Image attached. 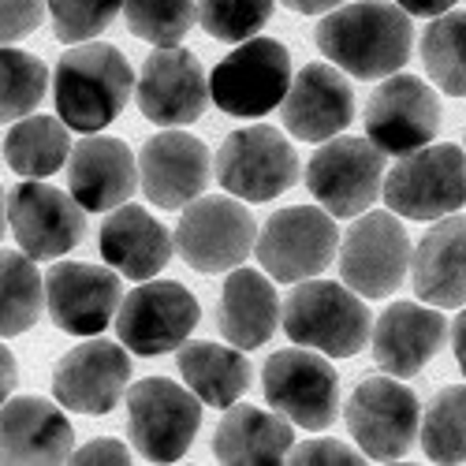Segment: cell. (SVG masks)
I'll return each instance as SVG.
<instances>
[{
  "label": "cell",
  "instance_id": "obj_43",
  "mask_svg": "<svg viewBox=\"0 0 466 466\" xmlns=\"http://www.w3.org/2000/svg\"><path fill=\"white\" fill-rule=\"evenodd\" d=\"M280 5L299 12V15H325V12L339 8V5H347V0H280Z\"/></svg>",
  "mask_w": 466,
  "mask_h": 466
},
{
  "label": "cell",
  "instance_id": "obj_36",
  "mask_svg": "<svg viewBox=\"0 0 466 466\" xmlns=\"http://www.w3.org/2000/svg\"><path fill=\"white\" fill-rule=\"evenodd\" d=\"M273 5L277 0H198V23L217 42L239 46L268 23Z\"/></svg>",
  "mask_w": 466,
  "mask_h": 466
},
{
  "label": "cell",
  "instance_id": "obj_37",
  "mask_svg": "<svg viewBox=\"0 0 466 466\" xmlns=\"http://www.w3.org/2000/svg\"><path fill=\"white\" fill-rule=\"evenodd\" d=\"M120 8L124 0H46V12L53 15V30L67 46L94 42L97 34L112 26Z\"/></svg>",
  "mask_w": 466,
  "mask_h": 466
},
{
  "label": "cell",
  "instance_id": "obj_45",
  "mask_svg": "<svg viewBox=\"0 0 466 466\" xmlns=\"http://www.w3.org/2000/svg\"><path fill=\"white\" fill-rule=\"evenodd\" d=\"M5 231H8V194L0 187V239H5Z\"/></svg>",
  "mask_w": 466,
  "mask_h": 466
},
{
  "label": "cell",
  "instance_id": "obj_5",
  "mask_svg": "<svg viewBox=\"0 0 466 466\" xmlns=\"http://www.w3.org/2000/svg\"><path fill=\"white\" fill-rule=\"evenodd\" d=\"M202 430V400L168 377H146L127 392V433L142 459L179 462Z\"/></svg>",
  "mask_w": 466,
  "mask_h": 466
},
{
  "label": "cell",
  "instance_id": "obj_15",
  "mask_svg": "<svg viewBox=\"0 0 466 466\" xmlns=\"http://www.w3.org/2000/svg\"><path fill=\"white\" fill-rule=\"evenodd\" d=\"M441 131V101L414 75H384L366 105V138L384 157H407V153L430 146Z\"/></svg>",
  "mask_w": 466,
  "mask_h": 466
},
{
  "label": "cell",
  "instance_id": "obj_33",
  "mask_svg": "<svg viewBox=\"0 0 466 466\" xmlns=\"http://www.w3.org/2000/svg\"><path fill=\"white\" fill-rule=\"evenodd\" d=\"M421 451L433 462H466V384H448L421 414Z\"/></svg>",
  "mask_w": 466,
  "mask_h": 466
},
{
  "label": "cell",
  "instance_id": "obj_2",
  "mask_svg": "<svg viewBox=\"0 0 466 466\" xmlns=\"http://www.w3.org/2000/svg\"><path fill=\"white\" fill-rule=\"evenodd\" d=\"M135 90V71L127 56L105 42H79L67 49L53 71L56 116L83 135L105 131L124 112Z\"/></svg>",
  "mask_w": 466,
  "mask_h": 466
},
{
  "label": "cell",
  "instance_id": "obj_16",
  "mask_svg": "<svg viewBox=\"0 0 466 466\" xmlns=\"http://www.w3.org/2000/svg\"><path fill=\"white\" fill-rule=\"evenodd\" d=\"M8 224L23 254L34 261H56L86 236V209L60 187L26 179L8 194Z\"/></svg>",
  "mask_w": 466,
  "mask_h": 466
},
{
  "label": "cell",
  "instance_id": "obj_31",
  "mask_svg": "<svg viewBox=\"0 0 466 466\" xmlns=\"http://www.w3.org/2000/svg\"><path fill=\"white\" fill-rule=\"evenodd\" d=\"M46 277L23 250H0V336H23L42 321Z\"/></svg>",
  "mask_w": 466,
  "mask_h": 466
},
{
  "label": "cell",
  "instance_id": "obj_13",
  "mask_svg": "<svg viewBox=\"0 0 466 466\" xmlns=\"http://www.w3.org/2000/svg\"><path fill=\"white\" fill-rule=\"evenodd\" d=\"M339 280L362 299L396 295L410 268V239L396 213H359L339 239Z\"/></svg>",
  "mask_w": 466,
  "mask_h": 466
},
{
  "label": "cell",
  "instance_id": "obj_14",
  "mask_svg": "<svg viewBox=\"0 0 466 466\" xmlns=\"http://www.w3.org/2000/svg\"><path fill=\"white\" fill-rule=\"evenodd\" d=\"M347 430L359 441V451L377 462H400L418 441V396L396 377L362 380L343 407Z\"/></svg>",
  "mask_w": 466,
  "mask_h": 466
},
{
  "label": "cell",
  "instance_id": "obj_34",
  "mask_svg": "<svg viewBox=\"0 0 466 466\" xmlns=\"http://www.w3.org/2000/svg\"><path fill=\"white\" fill-rule=\"evenodd\" d=\"M49 67L12 46H0V124H15L46 101Z\"/></svg>",
  "mask_w": 466,
  "mask_h": 466
},
{
  "label": "cell",
  "instance_id": "obj_18",
  "mask_svg": "<svg viewBox=\"0 0 466 466\" xmlns=\"http://www.w3.org/2000/svg\"><path fill=\"white\" fill-rule=\"evenodd\" d=\"M46 309L67 336H101L120 309V277L86 261H56L46 273Z\"/></svg>",
  "mask_w": 466,
  "mask_h": 466
},
{
  "label": "cell",
  "instance_id": "obj_8",
  "mask_svg": "<svg viewBox=\"0 0 466 466\" xmlns=\"http://www.w3.org/2000/svg\"><path fill=\"white\" fill-rule=\"evenodd\" d=\"M217 183L239 202H273L299 179V153L277 127H239L231 131L217 157Z\"/></svg>",
  "mask_w": 466,
  "mask_h": 466
},
{
  "label": "cell",
  "instance_id": "obj_9",
  "mask_svg": "<svg viewBox=\"0 0 466 466\" xmlns=\"http://www.w3.org/2000/svg\"><path fill=\"white\" fill-rule=\"evenodd\" d=\"M265 400L299 430H329L339 414V373L314 347H284L265 362Z\"/></svg>",
  "mask_w": 466,
  "mask_h": 466
},
{
  "label": "cell",
  "instance_id": "obj_4",
  "mask_svg": "<svg viewBox=\"0 0 466 466\" xmlns=\"http://www.w3.org/2000/svg\"><path fill=\"white\" fill-rule=\"evenodd\" d=\"M388 209L407 220H441L466 206V153L451 142L421 146L380 183Z\"/></svg>",
  "mask_w": 466,
  "mask_h": 466
},
{
  "label": "cell",
  "instance_id": "obj_6",
  "mask_svg": "<svg viewBox=\"0 0 466 466\" xmlns=\"http://www.w3.org/2000/svg\"><path fill=\"white\" fill-rule=\"evenodd\" d=\"M291 86V56L273 37H247L209 75V97L220 112L258 120L280 108Z\"/></svg>",
  "mask_w": 466,
  "mask_h": 466
},
{
  "label": "cell",
  "instance_id": "obj_32",
  "mask_svg": "<svg viewBox=\"0 0 466 466\" xmlns=\"http://www.w3.org/2000/svg\"><path fill=\"white\" fill-rule=\"evenodd\" d=\"M421 64L448 97H466V12L433 15L421 34Z\"/></svg>",
  "mask_w": 466,
  "mask_h": 466
},
{
  "label": "cell",
  "instance_id": "obj_42",
  "mask_svg": "<svg viewBox=\"0 0 466 466\" xmlns=\"http://www.w3.org/2000/svg\"><path fill=\"white\" fill-rule=\"evenodd\" d=\"M396 5H400L407 15H425V19H433V15H444L448 8H455L459 0H396Z\"/></svg>",
  "mask_w": 466,
  "mask_h": 466
},
{
  "label": "cell",
  "instance_id": "obj_1",
  "mask_svg": "<svg viewBox=\"0 0 466 466\" xmlns=\"http://www.w3.org/2000/svg\"><path fill=\"white\" fill-rule=\"evenodd\" d=\"M318 49L347 71L351 79H384L403 71L414 49V26L400 5L384 0H359L325 12L314 30Z\"/></svg>",
  "mask_w": 466,
  "mask_h": 466
},
{
  "label": "cell",
  "instance_id": "obj_24",
  "mask_svg": "<svg viewBox=\"0 0 466 466\" xmlns=\"http://www.w3.org/2000/svg\"><path fill=\"white\" fill-rule=\"evenodd\" d=\"M75 430L60 403L23 396L0 403V462H67Z\"/></svg>",
  "mask_w": 466,
  "mask_h": 466
},
{
  "label": "cell",
  "instance_id": "obj_12",
  "mask_svg": "<svg viewBox=\"0 0 466 466\" xmlns=\"http://www.w3.org/2000/svg\"><path fill=\"white\" fill-rule=\"evenodd\" d=\"M384 183V153L370 138L336 135L306 165V187L325 206V213L347 220L366 213L380 198Z\"/></svg>",
  "mask_w": 466,
  "mask_h": 466
},
{
  "label": "cell",
  "instance_id": "obj_26",
  "mask_svg": "<svg viewBox=\"0 0 466 466\" xmlns=\"http://www.w3.org/2000/svg\"><path fill=\"white\" fill-rule=\"evenodd\" d=\"M176 239L142 206H116L101 224V258L127 280H153L172 261Z\"/></svg>",
  "mask_w": 466,
  "mask_h": 466
},
{
  "label": "cell",
  "instance_id": "obj_27",
  "mask_svg": "<svg viewBox=\"0 0 466 466\" xmlns=\"http://www.w3.org/2000/svg\"><path fill=\"white\" fill-rule=\"evenodd\" d=\"M277 325H280V299L273 277L265 280V273H258V268L236 265L220 291V309H217L220 336L231 347H239V351H254L265 339H273Z\"/></svg>",
  "mask_w": 466,
  "mask_h": 466
},
{
  "label": "cell",
  "instance_id": "obj_40",
  "mask_svg": "<svg viewBox=\"0 0 466 466\" xmlns=\"http://www.w3.org/2000/svg\"><path fill=\"white\" fill-rule=\"evenodd\" d=\"M67 462H83V466H127L135 459H131V448L124 441H90L79 451H71Z\"/></svg>",
  "mask_w": 466,
  "mask_h": 466
},
{
  "label": "cell",
  "instance_id": "obj_17",
  "mask_svg": "<svg viewBox=\"0 0 466 466\" xmlns=\"http://www.w3.org/2000/svg\"><path fill=\"white\" fill-rule=\"evenodd\" d=\"M138 112L157 127H187L209 105V79L190 49L157 46L138 75Z\"/></svg>",
  "mask_w": 466,
  "mask_h": 466
},
{
  "label": "cell",
  "instance_id": "obj_19",
  "mask_svg": "<svg viewBox=\"0 0 466 466\" xmlns=\"http://www.w3.org/2000/svg\"><path fill=\"white\" fill-rule=\"evenodd\" d=\"M131 380V359L120 343L112 339H86L56 362L53 396L64 410L75 414H108L124 400Z\"/></svg>",
  "mask_w": 466,
  "mask_h": 466
},
{
  "label": "cell",
  "instance_id": "obj_41",
  "mask_svg": "<svg viewBox=\"0 0 466 466\" xmlns=\"http://www.w3.org/2000/svg\"><path fill=\"white\" fill-rule=\"evenodd\" d=\"M19 384V366H15V355L8 351L5 343H0V403H5Z\"/></svg>",
  "mask_w": 466,
  "mask_h": 466
},
{
  "label": "cell",
  "instance_id": "obj_25",
  "mask_svg": "<svg viewBox=\"0 0 466 466\" xmlns=\"http://www.w3.org/2000/svg\"><path fill=\"white\" fill-rule=\"evenodd\" d=\"M410 284L421 302L459 309L466 306V217H441L410 250Z\"/></svg>",
  "mask_w": 466,
  "mask_h": 466
},
{
  "label": "cell",
  "instance_id": "obj_29",
  "mask_svg": "<svg viewBox=\"0 0 466 466\" xmlns=\"http://www.w3.org/2000/svg\"><path fill=\"white\" fill-rule=\"evenodd\" d=\"M179 377L202 403L209 407H231L239 403L250 384H254V366L247 355L231 343H206L194 339L179 347Z\"/></svg>",
  "mask_w": 466,
  "mask_h": 466
},
{
  "label": "cell",
  "instance_id": "obj_38",
  "mask_svg": "<svg viewBox=\"0 0 466 466\" xmlns=\"http://www.w3.org/2000/svg\"><path fill=\"white\" fill-rule=\"evenodd\" d=\"M46 19V0H0V46L30 37Z\"/></svg>",
  "mask_w": 466,
  "mask_h": 466
},
{
  "label": "cell",
  "instance_id": "obj_44",
  "mask_svg": "<svg viewBox=\"0 0 466 466\" xmlns=\"http://www.w3.org/2000/svg\"><path fill=\"white\" fill-rule=\"evenodd\" d=\"M451 347H455L459 370L466 373V306H459V318L451 321Z\"/></svg>",
  "mask_w": 466,
  "mask_h": 466
},
{
  "label": "cell",
  "instance_id": "obj_23",
  "mask_svg": "<svg viewBox=\"0 0 466 466\" xmlns=\"http://www.w3.org/2000/svg\"><path fill=\"white\" fill-rule=\"evenodd\" d=\"M448 339V321L430 302H392L370 332L373 359L388 377H418Z\"/></svg>",
  "mask_w": 466,
  "mask_h": 466
},
{
  "label": "cell",
  "instance_id": "obj_3",
  "mask_svg": "<svg viewBox=\"0 0 466 466\" xmlns=\"http://www.w3.org/2000/svg\"><path fill=\"white\" fill-rule=\"evenodd\" d=\"M280 325L299 347H314L329 359H351L370 343L373 318L359 291L336 280H299L280 302Z\"/></svg>",
  "mask_w": 466,
  "mask_h": 466
},
{
  "label": "cell",
  "instance_id": "obj_30",
  "mask_svg": "<svg viewBox=\"0 0 466 466\" xmlns=\"http://www.w3.org/2000/svg\"><path fill=\"white\" fill-rule=\"evenodd\" d=\"M71 127L60 116H23L5 138V161L23 179H46L67 165Z\"/></svg>",
  "mask_w": 466,
  "mask_h": 466
},
{
  "label": "cell",
  "instance_id": "obj_28",
  "mask_svg": "<svg viewBox=\"0 0 466 466\" xmlns=\"http://www.w3.org/2000/svg\"><path fill=\"white\" fill-rule=\"evenodd\" d=\"M295 448V430L284 414L261 410L250 403H231L213 433V455L228 466H265L284 462Z\"/></svg>",
  "mask_w": 466,
  "mask_h": 466
},
{
  "label": "cell",
  "instance_id": "obj_21",
  "mask_svg": "<svg viewBox=\"0 0 466 466\" xmlns=\"http://www.w3.org/2000/svg\"><path fill=\"white\" fill-rule=\"evenodd\" d=\"M280 120L299 142H325L355 120L351 79L336 64H306L280 101Z\"/></svg>",
  "mask_w": 466,
  "mask_h": 466
},
{
  "label": "cell",
  "instance_id": "obj_10",
  "mask_svg": "<svg viewBox=\"0 0 466 466\" xmlns=\"http://www.w3.org/2000/svg\"><path fill=\"white\" fill-rule=\"evenodd\" d=\"M339 250V228L332 213L314 206H291L265 220L254 239L261 268L280 284H299L329 268Z\"/></svg>",
  "mask_w": 466,
  "mask_h": 466
},
{
  "label": "cell",
  "instance_id": "obj_35",
  "mask_svg": "<svg viewBox=\"0 0 466 466\" xmlns=\"http://www.w3.org/2000/svg\"><path fill=\"white\" fill-rule=\"evenodd\" d=\"M124 19L142 42L179 46L198 23V5L194 0H124Z\"/></svg>",
  "mask_w": 466,
  "mask_h": 466
},
{
  "label": "cell",
  "instance_id": "obj_7",
  "mask_svg": "<svg viewBox=\"0 0 466 466\" xmlns=\"http://www.w3.org/2000/svg\"><path fill=\"white\" fill-rule=\"evenodd\" d=\"M258 220L231 194H202L183 206L176 228L179 258L198 273H231L254 254Z\"/></svg>",
  "mask_w": 466,
  "mask_h": 466
},
{
  "label": "cell",
  "instance_id": "obj_20",
  "mask_svg": "<svg viewBox=\"0 0 466 466\" xmlns=\"http://www.w3.org/2000/svg\"><path fill=\"white\" fill-rule=\"evenodd\" d=\"M213 176V157L206 142L187 131H161L142 146L138 187L157 209H183L202 198Z\"/></svg>",
  "mask_w": 466,
  "mask_h": 466
},
{
  "label": "cell",
  "instance_id": "obj_39",
  "mask_svg": "<svg viewBox=\"0 0 466 466\" xmlns=\"http://www.w3.org/2000/svg\"><path fill=\"white\" fill-rule=\"evenodd\" d=\"M288 455H291L288 462H299V466H355V462H362L359 451H351L339 441H306V444L291 448Z\"/></svg>",
  "mask_w": 466,
  "mask_h": 466
},
{
  "label": "cell",
  "instance_id": "obj_11",
  "mask_svg": "<svg viewBox=\"0 0 466 466\" xmlns=\"http://www.w3.org/2000/svg\"><path fill=\"white\" fill-rule=\"evenodd\" d=\"M202 321V306L176 280H142L116 309V332L127 351L157 359L190 339Z\"/></svg>",
  "mask_w": 466,
  "mask_h": 466
},
{
  "label": "cell",
  "instance_id": "obj_22",
  "mask_svg": "<svg viewBox=\"0 0 466 466\" xmlns=\"http://www.w3.org/2000/svg\"><path fill=\"white\" fill-rule=\"evenodd\" d=\"M67 190L86 213H112L138 190V161L127 142L86 135L67 153Z\"/></svg>",
  "mask_w": 466,
  "mask_h": 466
}]
</instances>
